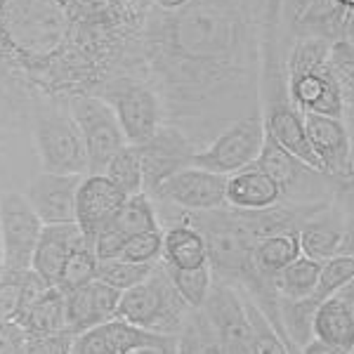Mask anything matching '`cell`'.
Here are the masks:
<instances>
[{"instance_id":"cell-1","label":"cell","mask_w":354,"mask_h":354,"mask_svg":"<svg viewBox=\"0 0 354 354\" xmlns=\"http://www.w3.org/2000/svg\"><path fill=\"white\" fill-rule=\"evenodd\" d=\"M267 0H189L175 12L149 5L142 73L156 90L163 123L196 149L239 118L260 113Z\"/></svg>"},{"instance_id":"cell-2","label":"cell","mask_w":354,"mask_h":354,"mask_svg":"<svg viewBox=\"0 0 354 354\" xmlns=\"http://www.w3.org/2000/svg\"><path fill=\"white\" fill-rule=\"evenodd\" d=\"M286 90L300 113H322L350 123L352 104L345 100L330 68V43L324 38H295L283 55Z\"/></svg>"},{"instance_id":"cell-3","label":"cell","mask_w":354,"mask_h":354,"mask_svg":"<svg viewBox=\"0 0 354 354\" xmlns=\"http://www.w3.org/2000/svg\"><path fill=\"white\" fill-rule=\"evenodd\" d=\"M189 307L170 283L163 262L158 260L149 277L137 286L123 290L116 319L163 335H180L187 324Z\"/></svg>"},{"instance_id":"cell-4","label":"cell","mask_w":354,"mask_h":354,"mask_svg":"<svg viewBox=\"0 0 354 354\" xmlns=\"http://www.w3.org/2000/svg\"><path fill=\"white\" fill-rule=\"evenodd\" d=\"M255 165L265 170L279 185L281 201L288 203H330L338 198H350L352 180H338V177L310 168L283 151L277 142L265 135L262 149L255 158Z\"/></svg>"},{"instance_id":"cell-5","label":"cell","mask_w":354,"mask_h":354,"mask_svg":"<svg viewBox=\"0 0 354 354\" xmlns=\"http://www.w3.org/2000/svg\"><path fill=\"white\" fill-rule=\"evenodd\" d=\"M95 95L113 109L128 145H142L156 133L158 125H163L161 100L145 76L137 73L113 76Z\"/></svg>"},{"instance_id":"cell-6","label":"cell","mask_w":354,"mask_h":354,"mask_svg":"<svg viewBox=\"0 0 354 354\" xmlns=\"http://www.w3.org/2000/svg\"><path fill=\"white\" fill-rule=\"evenodd\" d=\"M33 140L43 173L88 175V151L68 109L41 106L33 116Z\"/></svg>"},{"instance_id":"cell-7","label":"cell","mask_w":354,"mask_h":354,"mask_svg":"<svg viewBox=\"0 0 354 354\" xmlns=\"http://www.w3.org/2000/svg\"><path fill=\"white\" fill-rule=\"evenodd\" d=\"M66 109L85 142L88 173L102 175L113 153L128 145L116 121V113L102 97L88 93L66 97Z\"/></svg>"},{"instance_id":"cell-8","label":"cell","mask_w":354,"mask_h":354,"mask_svg":"<svg viewBox=\"0 0 354 354\" xmlns=\"http://www.w3.org/2000/svg\"><path fill=\"white\" fill-rule=\"evenodd\" d=\"M279 38L283 45L295 38H324L328 43L352 41V10L335 0H283Z\"/></svg>"},{"instance_id":"cell-9","label":"cell","mask_w":354,"mask_h":354,"mask_svg":"<svg viewBox=\"0 0 354 354\" xmlns=\"http://www.w3.org/2000/svg\"><path fill=\"white\" fill-rule=\"evenodd\" d=\"M262 142H265L262 118L260 113H253V116L239 118L232 125H227L210 145L194 153L192 165L208 170V173L232 175L245 165L255 163Z\"/></svg>"},{"instance_id":"cell-10","label":"cell","mask_w":354,"mask_h":354,"mask_svg":"<svg viewBox=\"0 0 354 354\" xmlns=\"http://www.w3.org/2000/svg\"><path fill=\"white\" fill-rule=\"evenodd\" d=\"M43 232V222L33 213L24 194H0V243L5 272L31 270L33 250Z\"/></svg>"},{"instance_id":"cell-11","label":"cell","mask_w":354,"mask_h":354,"mask_svg":"<svg viewBox=\"0 0 354 354\" xmlns=\"http://www.w3.org/2000/svg\"><path fill=\"white\" fill-rule=\"evenodd\" d=\"M135 147L142 163V192L147 196H151L153 189L168 180L170 175L189 168L194 153L198 151L189 142V137L168 123L158 125V130L149 140Z\"/></svg>"},{"instance_id":"cell-12","label":"cell","mask_w":354,"mask_h":354,"mask_svg":"<svg viewBox=\"0 0 354 354\" xmlns=\"http://www.w3.org/2000/svg\"><path fill=\"white\" fill-rule=\"evenodd\" d=\"M225 182L227 175L208 173L196 165L170 175L153 189L151 201H158L182 213H203V210L225 208Z\"/></svg>"},{"instance_id":"cell-13","label":"cell","mask_w":354,"mask_h":354,"mask_svg":"<svg viewBox=\"0 0 354 354\" xmlns=\"http://www.w3.org/2000/svg\"><path fill=\"white\" fill-rule=\"evenodd\" d=\"M305 133L314 156L319 158L324 173L352 180V135L350 123L342 118L322 116V113H302Z\"/></svg>"},{"instance_id":"cell-14","label":"cell","mask_w":354,"mask_h":354,"mask_svg":"<svg viewBox=\"0 0 354 354\" xmlns=\"http://www.w3.org/2000/svg\"><path fill=\"white\" fill-rule=\"evenodd\" d=\"M298 243L300 255L317 262H324L340 253H352L350 222H347V215L340 210L338 201L324 205L322 210H317L302 222L298 227Z\"/></svg>"},{"instance_id":"cell-15","label":"cell","mask_w":354,"mask_h":354,"mask_svg":"<svg viewBox=\"0 0 354 354\" xmlns=\"http://www.w3.org/2000/svg\"><path fill=\"white\" fill-rule=\"evenodd\" d=\"M125 198L128 196L106 175H83L76 194V225L88 239V245L93 243L97 232L111 225Z\"/></svg>"},{"instance_id":"cell-16","label":"cell","mask_w":354,"mask_h":354,"mask_svg":"<svg viewBox=\"0 0 354 354\" xmlns=\"http://www.w3.org/2000/svg\"><path fill=\"white\" fill-rule=\"evenodd\" d=\"M83 175L41 173L28 182L26 201L43 225L76 222V194Z\"/></svg>"},{"instance_id":"cell-17","label":"cell","mask_w":354,"mask_h":354,"mask_svg":"<svg viewBox=\"0 0 354 354\" xmlns=\"http://www.w3.org/2000/svg\"><path fill=\"white\" fill-rule=\"evenodd\" d=\"M121 290L106 286L102 281H93L88 286L64 293V322L66 333L78 335L83 330L106 324L116 319Z\"/></svg>"},{"instance_id":"cell-18","label":"cell","mask_w":354,"mask_h":354,"mask_svg":"<svg viewBox=\"0 0 354 354\" xmlns=\"http://www.w3.org/2000/svg\"><path fill=\"white\" fill-rule=\"evenodd\" d=\"M81 248H90L88 239L76 222L66 225H43L41 239L33 250L31 270L43 279L48 286H55L66 258Z\"/></svg>"},{"instance_id":"cell-19","label":"cell","mask_w":354,"mask_h":354,"mask_svg":"<svg viewBox=\"0 0 354 354\" xmlns=\"http://www.w3.org/2000/svg\"><path fill=\"white\" fill-rule=\"evenodd\" d=\"M312 335L328 345L350 350L354 347V286L347 283L319 302L312 319Z\"/></svg>"},{"instance_id":"cell-20","label":"cell","mask_w":354,"mask_h":354,"mask_svg":"<svg viewBox=\"0 0 354 354\" xmlns=\"http://www.w3.org/2000/svg\"><path fill=\"white\" fill-rule=\"evenodd\" d=\"M225 198L230 208L236 210H262L281 201L279 185L255 163L245 165L236 173L227 175Z\"/></svg>"},{"instance_id":"cell-21","label":"cell","mask_w":354,"mask_h":354,"mask_svg":"<svg viewBox=\"0 0 354 354\" xmlns=\"http://www.w3.org/2000/svg\"><path fill=\"white\" fill-rule=\"evenodd\" d=\"M161 260L175 270H198L208 265V250L201 232L187 222H173L163 232Z\"/></svg>"},{"instance_id":"cell-22","label":"cell","mask_w":354,"mask_h":354,"mask_svg":"<svg viewBox=\"0 0 354 354\" xmlns=\"http://www.w3.org/2000/svg\"><path fill=\"white\" fill-rule=\"evenodd\" d=\"M17 326L24 330L26 338H33V335H53L66 330L64 293L57 286H50L41 295V300L28 307L24 317L17 322Z\"/></svg>"},{"instance_id":"cell-23","label":"cell","mask_w":354,"mask_h":354,"mask_svg":"<svg viewBox=\"0 0 354 354\" xmlns=\"http://www.w3.org/2000/svg\"><path fill=\"white\" fill-rule=\"evenodd\" d=\"M300 255L298 232H281L262 236L253 245V265L262 277L274 279Z\"/></svg>"},{"instance_id":"cell-24","label":"cell","mask_w":354,"mask_h":354,"mask_svg":"<svg viewBox=\"0 0 354 354\" xmlns=\"http://www.w3.org/2000/svg\"><path fill=\"white\" fill-rule=\"evenodd\" d=\"M319 270H322V262L298 255L290 265H286L274 277V288H277L279 298L295 300L312 295V290L317 288L319 281Z\"/></svg>"},{"instance_id":"cell-25","label":"cell","mask_w":354,"mask_h":354,"mask_svg":"<svg viewBox=\"0 0 354 354\" xmlns=\"http://www.w3.org/2000/svg\"><path fill=\"white\" fill-rule=\"evenodd\" d=\"M111 225L121 234H125V236L161 230L156 203L147 194H133V196L125 198V203L121 205V210H118V215L113 218Z\"/></svg>"},{"instance_id":"cell-26","label":"cell","mask_w":354,"mask_h":354,"mask_svg":"<svg viewBox=\"0 0 354 354\" xmlns=\"http://www.w3.org/2000/svg\"><path fill=\"white\" fill-rule=\"evenodd\" d=\"M102 175L109 177L125 196L145 194L142 192V163H140V153H137L135 145H125L113 153Z\"/></svg>"},{"instance_id":"cell-27","label":"cell","mask_w":354,"mask_h":354,"mask_svg":"<svg viewBox=\"0 0 354 354\" xmlns=\"http://www.w3.org/2000/svg\"><path fill=\"white\" fill-rule=\"evenodd\" d=\"M163 262V260H161ZM165 272L170 277V283L175 286V290L180 293V298L185 300V305L189 310H198L203 305V300L208 298V290L213 286V274L210 267H198V270H175V267L165 265Z\"/></svg>"},{"instance_id":"cell-28","label":"cell","mask_w":354,"mask_h":354,"mask_svg":"<svg viewBox=\"0 0 354 354\" xmlns=\"http://www.w3.org/2000/svg\"><path fill=\"white\" fill-rule=\"evenodd\" d=\"M153 265H135V262H125V260H106V262H97V277L95 281H102L106 286L116 288V290H128L142 283L147 277L153 272Z\"/></svg>"},{"instance_id":"cell-29","label":"cell","mask_w":354,"mask_h":354,"mask_svg":"<svg viewBox=\"0 0 354 354\" xmlns=\"http://www.w3.org/2000/svg\"><path fill=\"white\" fill-rule=\"evenodd\" d=\"M243 305L250 319V330H253V338H250V354H290L286 342L281 340V335L274 330V326L267 322V317L262 314L258 307L253 305V300L243 293Z\"/></svg>"},{"instance_id":"cell-30","label":"cell","mask_w":354,"mask_h":354,"mask_svg":"<svg viewBox=\"0 0 354 354\" xmlns=\"http://www.w3.org/2000/svg\"><path fill=\"white\" fill-rule=\"evenodd\" d=\"M352 279H354V255L352 253L333 255V258L322 262L319 281H317V288L312 290V295L322 302L324 298L333 295L335 290H340L342 286L352 283Z\"/></svg>"},{"instance_id":"cell-31","label":"cell","mask_w":354,"mask_h":354,"mask_svg":"<svg viewBox=\"0 0 354 354\" xmlns=\"http://www.w3.org/2000/svg\"><path fill=\"white\" fill-rule=\"evenodd\" d=\"M97 277V258L90 248H81L76 253H71L64 262L59 272V279H57L55 286L62 290V293H68V290H76L81 286H88L93 283Z\"/></svg>"},{"instance_id":"cell-32","label":"cell","mask_w":354,"mask_h":354,"mask_svg":"<svg viewBox=\"0 0 354 354\" xmlns=\"http://www.w3.org/2000/svg\"><path fill=\"white\" fill-rule=\"evenodd\" d=\"M163 253V230L133 234L125 239L121 260L135 262V265H153L161 260Z\"/></svg>"},{"instance_id":"cell-33","label":"cell","mask_w":354,"mask_h":354,"mask_svg":"<svg viewBox=\"0 0 354 354\" xmlns=\"http://www.w3.org/2000/svg\"><path fill=\"white\" fill-rule=\"evenodd\" d=\"M330 68L340 83L345 100L352 104L354 100V53L352 41H335L330 43Z\"/></svg>"},{"instance_id":"cell-34","label":"cell","mask_w":354,"mask_h":354,"mask_svg":"<svg viewBox=\"0 0 354 354\" xmlns=\"http://www.w3.org/2000/svg\"><path fill=\"white\" fill-rule=\"evenodd\" d=\"M21 279H24V272L3 270V274H0V322H12L15 319L21 293Z\"/></svg>"},{"instance_id":"cell-35","label":"cell","mask_w":354,"mask_h":354,"mask_svg":"<svg viewBox=\"0 0 354 354\" xmlns=\"http://www.w3.org/2000/svg\"><path fill=\"white\" fill-rule=\"evenodd\" d=\"M125 234H121L113 225H106L104 230H100L95 234L93 243H90V250L95 253L97 262H106V260H118L123 253L125 245Z\"/></svg>"},{"instance_id":"cell-36","label":"cell","mask_w":354,"mask_h":354,"mask_svg":"<svg viewBox=\"0 0 354 354\" xmlns=\"http://www.w3.org/2000/svg\"><path fill=\"white\" fill-rule=\"evenodd\" d=\"M50 286L48 283L43 281L41 277H38L36 272L33 270H28V272H24V279H21V293H19V305H17V314H15V319L12 322L17 324L19 322L21 317L26 314V310L28 307L33 305V302H38L41 300V295L48 290Z\"/></svg>"},{"instance_id":"cell-37","label":"cell","mask_w":354,"mask_h":354,"mask_svg":"<svg viewBox=\"0 0 354 354\" xmlns=\"http://www.w3.org/2000/svg\"><path fill=\"white\" fill-rule=\"evenodd\" d=\"M71 338L66 330L53 335H33L26 338V354H68L71 350Z\"/></svg>"},{"instance_id":"cell-38","label":"cell","mask_w":354,"mask_h":354,"mask_svg":"<svg viewBox=\"0 0 354 354\" xmlns=\"http://www.w3.org/2000/svg\"><path fill=\"white\" fill-rule=\"evenodd\" d=\"M0 354H26V335L15 322H0Z\"/></svg>"},{"instance_id":"cell-39","label":"cell","mask_w":354,"mask_h":354,"mask_svg":"<svg viewBox=\"0 0 354 354\" xmlns=\"http://www.w3.org/2000/svg\"><path fill=\"white\" fill-rule=\"evenodd\" d=\"M175 354H205V345H203V335L201 328H198L196 319H187L185 328H182L180 338H177V350Z\"/></svg>"},{"instance_id":"cell-40","label":"cell","mask_w":354,"mask_h":354,"mask_svg":"<svg viewBox=\"0 0 354 354\" xmlns=\"http://www.w3.org/2000/svg\"><path fill=\"white\" fill-rule=\"evenodd\" d=\"M283 0H267L265 3V33L279 31V17H281Z\"/></svg>"},{"instance_id":"cell-41","label":"cell","mask_w":354,"mask_h":354,"mask_svg":"<svg viewBox=\"0 0 354 354\" xmlns=\"http://www.w3.org/2000/svg\"><path fill=\"white\" fill-rule=\"evenodd\" d=\"M300 354H352L350 350H342V347L328 345V342H322L317 338H312L305 347H300Z\"/></svg>"},{"instance_id":"cell-42","label":"cell","mask_w":354,"mask_h":354,"mask_svg":"<svg viewBox=\"0 0 354 354\" xmlns=\"http://www.w3.org/2000/svg\"><path fill=\"white\" fill-rule=\"evenodd\" d=\"M153 5H156L158 10H165V12H175V10L185 8L189 0H151Z\"/></svg>"},{"instance_id":"cell-43","label":"cell","mask_w":354,"mask_h":354,"mask_svg":"<svg viewBox=\"0 0 354 354\" xmlns=\"http://www.w3.org/2000/svg\"><path fill=\"white\" fill-rule=\"evenodd\" d=\"M177 350V347H175ZM175 350H161V347H145V350H137L133 354H175Z\"/></svg>"},{"instance_id":"cell-44","label":"cell","mask_w":354,"mask_h":354,"mask_svg":"<svg viewBox=\"0 0 354 354\" xmlns=\"http://www.w3.org/2000/svg\"><path fill=\"white\" fill-rule=\"evenodd\" d=\"M106 3H111V5H133V3H137V0H106Z\"/></svg>"},{"instance_id":"cell-45","label":"cell","mask_w":354,"mask_h":354,"mask_svg":"<svg viewBox=\"0 0 354 354\" xmlns=\"http://www.w3.org/2000/svg\"><path fill=\"white\" fill-rule=\"evenodd\" d=\"M3 270H5L3 267V243H0V274H3Z\"/></svg>"}]
</instances>
